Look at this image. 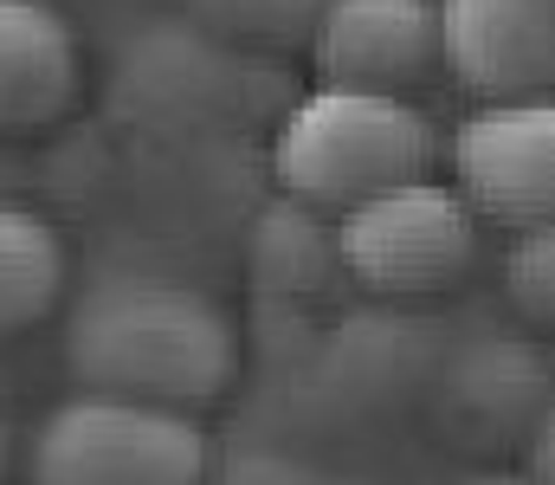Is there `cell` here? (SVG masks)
<instances>
[{
  "mask_svg": "<svg viewBox=\"0 0 555 485\" xmlns=\"http://www.w3.org/2000/svg\"><path fill=\"white\" fill-rule=\"evenodd\" d=\"M65 362H72L78 388L201 414L240 375V330L194 285L111 279L72 311Z\"/></svg>",
  "mask_w": 555,
  "mask_h": 485,
  "instance_id": "1",
  "label": "cell"
},
{
  "mask_svg": "<svg viewBox=\"0 0 555 485\" xmlns=\"http://www.w3.org/2000/svg\"><path fill=\"white\" fill-rule=\"evenodd\" d=\"M433 117L401 91L317 85L291 104L272 143V175L284 201L310 214H349L356 201L433 175Z\"/></svg>",
  "mask_w": 555,
  "mask_h": 485,
  "instance_id": "2",
  "label": "cell"
},
{
  "mask_svg": "<svg viewBox=\"0 0 555 485\" xmlns=\"http://www.w3.org/2000/svg\"><path fill=\"white\" fill-rule=\"evenodd\" d=\"M33 485H207V427L188 408L85 388L39 421Z\"/></svg>",
  "mask_w": 555,
  "mask_h": 485,
  "instance_id": "3",
  "label": "cell"
},
{
  "mask_svg": "<svg viewBox=\"0 0 555 485\" xmlns=\"http://www.w3.org/2000/svg\"><path fill=\"white\" fill-rule=\"evenodd\" d=\"M478 227L485 220L472 214L459 188H439L433 175H420L336 214V266L362 292L395 298V305L439 298L472 272Z\"/></svg>",
  "mask_w": 555,
  "mask_h": 485,
  "instance_id": "4",
  "label": "cell"
},
{
  "mask_svg": "<svg viewBox=\"0 0 555 485\" xmlns=\"http://www.w3.org/2000/svg\"><path fill=\"white\" fill-rule=\"evenodd\" d=\"M452 188L511 233L555 220V98L478 104L452 130Z\"/></svg>",
  "mask_w": 555,
  "mask_h": 485,
  "instance_id": "5",
  "label": "cell"
},
{
  "mask_svg": "<svg viewBox=\"0 0 555 485\" xmlns=\"http://www.w3.org/2000/svg\"><path fill=\"white\" fill-rule=\"evenodd\" d=\"M439 59L478 98H555V0H439Z\"/></svg>",
  "mask_w": 555,
  "mask_h": 485,
  "instance_id": "6",
  "label": "cell"
},
{
  "mask_svg": "<svg viewBox=\"0 0 555 485\" xmlns=\"http://www.w3.org/2000/svg\"><path fill=\"white\" fill-rule=\"evenodd\" d=\"M310 65L323 85L401 91L414 98L439 59V0H330L310 33Z\"/></svg>",
  "mask_w": 555,
  "mask_h": 485,
  "instance_id": "7",
  "label": "cell"
},
{
  "mask_svg": "<svg viewBox=\"0 0 555 485\" xmlns=\"http://www.w3.org/2000/svg\"><path fill=\"white\" fill-rule=\"evenodd\" d=\"M85 91V52L52 0H0V137L59 124Z\"/></svg>",
  "mask_w": 555,
  "mask_h": 485,
  "instance_id": "8",
  "label": "cell"
},
{
  "mask_svg": "<svg viewBox=\"0 0 555 485\" xmlns=\"http://www.w3.org/2000/svg\"><path fill=\"white\" fill-rule=\"evenodd\" d=\"M59 298H65V233L33 207L0 201V336L46 323Z\"/></svg>",
  "mask_w": 555,
  "mask_h": 485,
  "instance_id": "9",
  "label": "cell"
},
{
  "mask_svg": "<svg viewBox=\"0 0 555 485\" xmlns=\"http://www.w3.org/2000/svg\"><path fill=\"white\" fill-rule=\"evenodd\" d=\"M543 401H550V388H543L537 362L524 349H511V343L459 356V369L446 382V414L465 434H511V427L530 434L537 414H543Z\"/></svg>",
  "mask_w": 555,
  "mask_h": 485,
  "instance_id": "10",
  "label": "cell"
},
{
  "mask_svg": "<svg viewBox=\"0 0 555 485\" xmlns=\"http://www.w3.org/2000/svg\"><path fill=\"white\" fill-rule=\"evenodd\" d=\"M330 0H188V13L233 39V46H266V52H284V46H310L317 20H323Z\"/></svg>",
  "mask_w": 555,
  "mask_h": 485,
  "instance_id": "11",
  "label": "cell"
},
{
  "mask_svg": "<svg viewBox=\"0 0 555 485\" xmlns=\"http://www.w3.org/2000/svg\"><path fill=\"white\" fill-rule=\"evenodd\" d=\"M504 292L537 330H555V220H537L511 240Z\"/></svg>",
  "mask_w": 555,
  "mask_h": 485,
  "instance_id": "12",
  "label": "cell"
},
{
  "mask_svg": "<svg viewBox=\"0 0 555 485\" xmlns=\"http://www.w3.org/2000/svg\"><path fill=\"white\" fill-rule=\"evenodd\" d=\"M524 473H530L537 485H555V395L543 401L537 427L524 434Z\"/></svg>",
  "mask_w": 555,
  "mask_h": 485,
  "instance_id": "13",
  "label": "cell"
},
{
  "mask_svg": "<svg viewBox=\"0 0 555 485\" xmlns=\"http://www.w3.org/2000/svg\"><path fill=\"white\" fill-rule=\"evenodd\" d=\"M465 485H537L530 473H478V480H465Z\"/></svg>",
  "mask_w": 555,
  "mask_h": 485,
  "instance_id": "14",
  "label": "cell"
},
{
  "mask_svg": "<svg viewBox=\"0 0 555 485\" xmlns=\"http://www.w3.org/2000/svg\"><path fill=\"white\" fill-rule=\"evenodd\" d=\"M7 460H13V441H7V421H0V480H7Z\"/></svg>",
  "mask_w": 555,
  "mask_h": 485,
  "instance_id": "15",
  "label": "cell"
}]
</instances>
